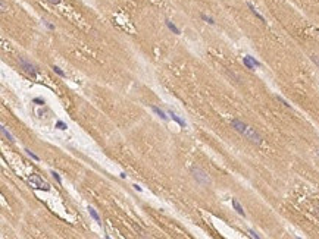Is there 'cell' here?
Wrapping results in <instances>:
<instances>
[{
    "label": "cell",
    "instance_id": "21",
    "mask_svg": "<svg viewBox=\"0 0 319 239\" xmlns=\"http://www.w3.org/2000/svg\"><path fill=\"white\" fill-rule=\"evenodd\" d=\"M44 23H46V26H47L49 29H55V25H52L50 22H44Z\"/></svg>",
    "mask_w": 319,
    "mask_h": 239
},
{
    "label": "cell",
    "instance_id": "4",
    "mask_svg": "<svg viewBox=\"0 0 319 239\" xmlns=\"http://www.w3.org/2000/svg\"><path fill=\"white\" fill-rule=\"evenodd\" d=\"M19 65H21V68L24 69V72H27V73H28V75H31V76H35V73H37L35 66L33 65V63H30L27 59L19 57Z\"/></svg>",
    "mask_w": 319,
    "mask_h": 239
},
{
    "label": "cell",
    "instance_id": "18",
    "mask_svg": "<svg viewBox=\"0 0 319 239\" xmlns=\"http://www.w3.org/2000/svg\"><path fill=\"white\" fill-rule=\"evenodd\" d=\"M33 103H34V104H38V106H44V104H46L44 100H43V98H38V97L33 98Z\"/></svg>",
    "mask_w": 319,
    "mask_h": 239
},
{
    "label": "cell",
    "instance_id": "11",
    "mask_svg": "<svg viewBox=\"0 0 319 239\" xmlns=\"http://www.w3.org/2000/svg\"><path fill=\"white\" fill-rule=\"evenodd\" d=\"M166 26L171 29L174 34H181V29H180V28H177V26H175V25H174L171 21H166Z\"/></svg>",
    "mask_w": 319,
    "mask_h": 239
},
{
    "label": "cell",
    "instance_id": "20",
    "mask_svg": "<svg viewBox=\"0 0 319 239\" xmlns=\"http://www.w3.org/2000/svg\"><path fill=\"white\" fill-rule=\"evenodd\" d=\"M247 57H249L251 62H253V65H254V66H260V62H257V60H256V59H254L253 56H247Z\"/></svg>",
    "mask_w": 319,
    "mask_h": 239
},
{
    "label": "cell",
    "instance_id": "23",
    "mask_svg": "<svg viewBox=\"0 0 319 239\" xmlns=\"http://www.w3.org/2000/svg\"><path fill=\"white\" fill-rule=\"evenodd\" d=\"M49 3H52V5H57V3H60V0H47Z\"/></svg>",
    "mask_w": 319,
    "mask_h": 239
},
{
    "label": "cell",
    "instance_id": "19",
    "mask_svg": "<svg viewBox=\"0 0 319 239\" xmlns=\"http://www.w3.org/2000/svg\"><path fill=\"white\" fill-rule=\"evenodd\" d=\"M247 232H249V233H250V236H251V238L260 239V236H259V235H257V233H256V232H254V230H251V229H249V230H247Z\"/></svg>",
    "mask_w": 319,
    "mask_h": 239
},
{
    "label": "cell",
    "instance_id": "3",
    "mask_svg": "<svg viewBox=\"0 0 319 239\" xmlns=\"http://www.w3.org/2000/svg\"><path fill=\"white\" fill-rule=\"evenodd\" d=\"M28 183L31 185V188L38 189V191H49V189H50V185L46 182L44 179H41L40 176H37V175H33V176L28 179Z\"/></svg>",
    "mask_w": 319,
    "mask_h": 239
},
{
    "label": "cell",
    "instance_id": "9",
    "mask_svg": "<svg viewBox=\"0 0 319 239\" xmlns=\"http://www.w3.org/2000/svg\"><path fill=\"white\" fill-rule=\"evenodd\" d=\"M87 210H88L90 216L93 217V219H94V220H96L97 223H102V220H100V217H99V214H97V211H96V210H94L93 207H90V205H88V208H87Z\"/></svg>",
    "mask_w": 319,
    "mask_h": 239
},
{
    "label": "cell",
    "instance_id": "12",
    "mask_svg": "<svg viewBox=\"0 0 319 239\" xmlns=\"http://www.w3.org/2000/svg\"><path fill=\"white\" fill-rule=\"evenodd\" d=\"M0 129H2V134H3V137L8 138V141H9V142H13V141H15V139H13V137H12V135L9 134V132H8V131H6V128H5V126H2Z\"/></svg>",
    "mask_w": 319,
    "mask_h": 239
},
{
    "label": "cell",
    "instance_id": "24",
    "mask_svg": "<svg viewBox=\"0 0 319 239\" xmlns=\"http://www.w3.org/2000/svg\"><path fill=\"white\" fill-rule=\"evenodd\" d=\"M134 189H136V191H138V192H141V191H143V189H141L138 185H134Z\"/></svg>",
    "mask_w": 319,
    "mask_h": 239
},
{
    "label": "cell",
    "instance_id": "8",
    "mask_svg": "<svg viewBox=\"0 0 319 239\" xmlns=\"http://www.w3.org/2000/svg\"><path fill=\"white\" fill-rule=\"evenodd\" d=\"M247 6H249V9H250L251 12H253V15H254L256 18H259V19H260L262 22H266V21H265V18H263V16H262V15H260V13H259V12L256 11V8H254V6H253L251 3H247Z\"/></svg>",
    "mask_w": 319,
    "mask_h": 239
},
{
    "label": "cell",
    "instance_id": "5",
    "mask_svg": "<svg viewBox=\"0 0 319 239\" xmlns=\"http://www.w3.org/2000/svg\"><path fill=\"white\" fill-rule=\"evenodd\" d=\"M168 114H169V116H171L172 119H174V120H175V122H177V123H178V125H180V126H182V128H185V126H187V123H185V120H182L181 117H180V116H178V114H177V113H174V112H172L171 109L168 110Z\"/></svg>",
    "mask_w": 319,
    "mask_h": 239
},
{
    "label": "cell",
    "instance_id": "13",
    "mask_svg": "<svg viewBox=\"0 0 319 239\" xmlns=\"http://www.w3.org/2000/svg\"><path fill=\"white\" fill-rule=\"evenodd\" d=\"M52 69H53V72H56V73H57V75H59V76H62V78H66V73H65V72H63L62 69L59 68V66H56V65H53V66H52Z\"/></svg>",
    "mask_w": 319,
    "mask_h": 239
},
{
    "label": "cell",
    "instance_id": "16",
    "mask_svg": "<svg viewBox=\"0 0 319 239\" xmlns=\"http://www.w3.org/2000/svg\"><path fill=\"white\" fill-rule=\"evenodd\" d=\"M202 19H203V21H206L207 23H210V25H213V23H215V21H213V19L210 18V16L205 15V13H202Z\"/></svg>",
    "mask_w": 319,
    "mask_h": 239
},
{
    "label": "cell",
    "instance_id": "14",
    "mask_svg": "<svg viewBox=\"0 0 319 239\" xmlns=\"http://www.w3.org/2000/svg\"><path fill=\"white\" fill-rule=\"evenodd\" d=\"M56 128H57V129H60V131H66V128H68V126H66V123H65V122H62V120H57V122H56Z\"/></svg>",
    "mask_w": 319,
    "mask_h": 239
},
{
    "label": "cell",
    "instance_id": "22",
    "mask_svg": "<svg viewBox=\"0 0 319 239\" xmlns=\"http://www.w3.org/2000/svg\"><path fill=\"white\" fill-rule=\"evenodd\" d=\"M312 60H313V62H315V63H316V65H318L319 66V59L316 56H312Z\"/></svg>",
    "mask_w": 319,
    "mask_h": 239
},
{
    "label": "cell",
    "instance_id": "10",
    "mask_svg": "<svg viewBox=\"0 0 319 239\" xmlns=\"http://www.w3.org/2000/svg\"><path fill=\"white\" fill-rule=\"evenodd\" d=\"M243 63L246 65V68H247V69H250V70H254V65H253V62H251V60L247 56L243 57Z\"/></svg>",
    "mask_w": 319,
    "mask_h": 239
},
{
    "label": "cell",
    "instance_id": "15",
    "mask_svg": "<svg viewBox=\"0 0 319 239\" xmlns=\"http://www.w3.org/2000/svg\"><path fill=\"white\" fill-rule=\"evenodd\" d=\"M52 176H53V178H55V181H56V182L59 183V185H62V178H60V176H59V173H57V172L52 170Z\"/></svg>",
    "mask_w": 319,
    "mask_h": 239
},
{
    "label": "cell",
    "instance_id": "1",
    "mask_svg": "<svg viewBox=\"0 0 319 239\" xmlns=\"http://www.w3.org/2000/svg\"><path fill=\"white\" fill-rule=\"evenodd\" d=\"M231 125H232V128H234L237 132H240L243 137L247 138L250 142L256 144V145L262 144V138H260V135H259L253 128H250L249 125H246L244 122H241L238 119H232V120H231Z\"/></svg>",
    "mask_w": 319,
    "mask_h": 239
},
{
    "label": "cell",
    "instance_id": "2",
    "mask_svg": "<svg viewBox=\"0 0 319 239\" xmlns=\"http://www.w3.org/2000/svg\"><path fill=\"white\" fill-rule=\"evenodd\" d=\"M191 175H193V178L196 179V182H199L200 185H209L210 183V179L206 175V172L203 169H200V167H197V166L191 167Z\"/></svg>",
    "mask_w": 319,
    "mask_h": 239
},
{
    "label": "cell",
    "instance_id": "6",
    "mask_svg": "<svg viewBox=\"0 0 319 239\" xmlns=\"http://www.w3.org/2000/svg\"><path fill=\"white\" fill-rule=\"evenodd\" d=\"M231 203H232V207H234V210H235V211L238 213L240 216L246 217V213H244V210H243V207L240 205V203H238V201H237V200H235V198H232V201H231Z\"/></svg>",
    "mask_w": 319,
    "mask_h": 239
},
{
    "label": "cell",
    "instance_id": "17",
    "mask_svg": "<svg viewBox=\"0 0 319 239\" xmlns=\"http://www.w3.org/2000/svg\"><path fill=\"white\" fill-rule=\"evenodd\" d=\"M25 153H27V154H28V156H30V157H31V159L37 160V161H38V160H40V157H38V156H35L34 153H33V151H31V150H28V148H25Z\"/></svg>",
    "mask_w": 319,
    "mask_h": 239
},
{
    "label": "cell",
    "instance_id": "7",
    "mask_svg": "<svg viewBox=\"0 0 319 239\" xmlns=\"http://www.w3.org/2000/svg\"><path fill=\"white\" fill-rule=\"evenodd\" d=\"M152 110H153V112H155L156 114H158L159 117H162L163 120H168V116H166V113H165L163 110H160L159 107H156V106H152Z\"/></svg>",
    "mask_w": 319,
    "mask_h": 239
},
{
    "label": "cell",
    "instance_id": "25",
    "mask_svg": "<svg viewBox=\"0 0 319 239\" xmlns=\"http://www.w3.org/2000/svg\"><path fill=\"white\" fill-rule=\"evenodd\" d=\"M316 154H318V157H319V150H318V151H316Z\"/></svg>",
    "mask_w": 319,
    "mask_h": 239
}]
</instances>
